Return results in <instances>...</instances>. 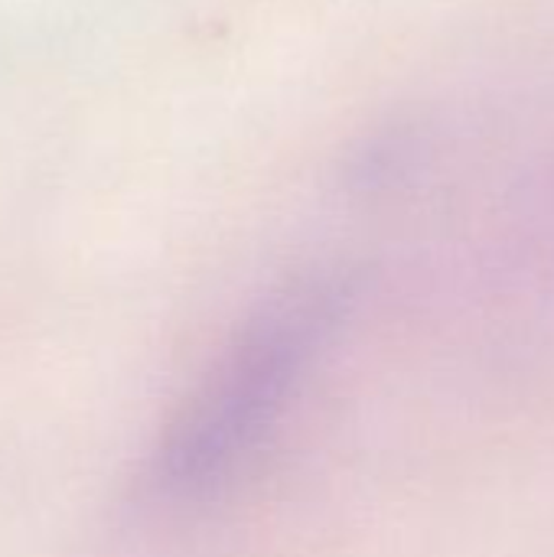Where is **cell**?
<instances>
[{"instance_id":"cell-1","label":"cell","mask_w":554,"mask_h":557,"mask_svg":"<svg viewBox=\"0 0 554 557\" xmlns=\"http://www.w3.org/2000/svg\"><path fill=\"white\" fill-rule=\"evenodd\" d=\"M349 304L340 274H307L264 297L180 401L150 480L170 503L229 490L268 447Z\"/></svg>"}]
</instances>
